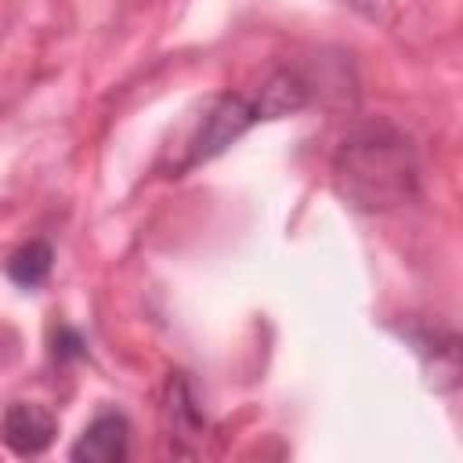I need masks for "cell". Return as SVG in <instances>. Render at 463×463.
<instances>
[{"label": "cell", "instance_id": "cell-1", "mask_svg": "<svg viewBox=\"0 0 463 463\" xmlns=\"http://www.w3.org/2000/svg\"><path fill=\"white\" fill-rule=\"evenodd\" d=\"M416 156L391 123L354 127L333 156V184L354 210H387L416 195Z\"/></svg>", "mask_w": 463, "mask_h": 463}, {"label": "cell", "instance_id": "cell-2", "mask_svg": "<svg viewBox=\"0 0 463 463\" xmlns=\"http://www.w3.org/2000/svg\"><path fill=\"white\" fill-rule=\"evenodd\" d=\"M311 101V94H307V83L297 76V72H289V69H279V72H271L253 94H217V98H210L206 105H203V112L195 116V123H192V130L184 134V141L177 145L181 148V156L174 159V177L177 174H188V170H195L199 163H210V159H217L228 145H235L246 130H253L257 123H264V119H279V116H293V112H300L304 105Z\"/></svg>", "mask_w": 463, "mask_h": 463}, {"label": "cell", "instance_id": "cell-3", "mask_svg": "<svg viewBox=\"0 0 463 463\" xmlns=\"http://www.w3.org/2000/svg\"><path fill=\"white\" fill-rule=\"evenodd\" d=\"M54 434H58V420L40 402H11L0 416V441L22 459L47 452Z\"/></svg>", "mask_w": 463, "mask_h": 463}, {"label": "cell", "instance_id": "cell-4", "mask_svg": "<svg viewBox=\"0 0 463 463\" xmlns=\"http://www.w3.org/2000/svg\"><path fill=\"white\" fill-rule=\"evenodd\" d=\"M127 452H130V420L119 409H105L83 427V434L69 449V459H76V463H123Z\"/></svg>", "mask_w": 463, "mask_h": 463}, {"label": "cell", "instance_id": "cell-5", "mask_svg": "<svg viewBox=\"0 0 463 463\" xmlns=\"http://www.w3.org/2000/svg\"><path fill=\"white\" fill-rule=\"evenodd\" d=\"M51 268H54V250H51V242H43V239L22 242V246L7 257V264H4L7 279H11L14 286H22V289L43 286L47 275H51Z\"/></svg>", "mask_w": 463, "mask_h": 463}, {"label": "cell", "instance_id": "cell-6", "mask_svg": "<svg viewBox=\"0 0 463 463\" xmlns=\"http://www.w3.org/2000/svg\"><path fill=\"white\" fill-rule=\"evenodd\" d=\"M163 416H166L170 445L181 441V438H199V430H203V412H199V405H195V398H192V391H188V383L181 376L170 380V387H166Z\"/></svg>", "mask_w": 463, "mask_h": 463}, {"label": "cell", "instance_id": "cell-7", "mask_svg": "<svg viewBox=\"0 0 463 463\" xmlns=\"http://www.w3.org/2000/svg\"><path fill=\"white\" fill-rule=\"evenodd\" d=\"M83 354H87L83 336H80L76 329L61 326V329H58V336H54V358H58V362H72V358H83Z\"/></svg>", "mask_w": 463, "mask_h": 463}, {"label": "cell", "instance_id": "cell-8", "mask_svg": "<svg viewBox=\"0 0 463 463\" xmlns=\"http://www.w3.org/2000/svg\"><path fill=\"white\" fill-rule=\"evenodd\" d=\"M340 4H347L351 11H358L369 22H387V14H391V0H340Z\"/></svg>", "mask_w": 463, "mask_h": 463}]
</instances>
